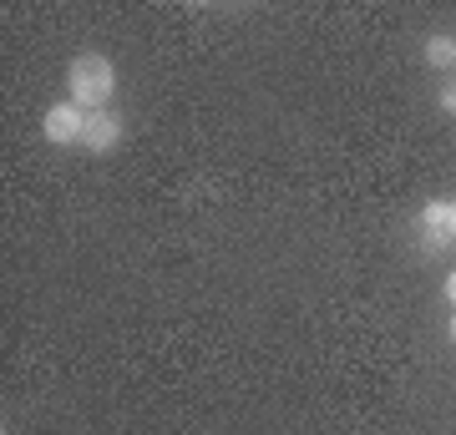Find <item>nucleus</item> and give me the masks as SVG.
<instances>
[{
	"label": "nucleus",
	"instance_id": "nucleus-1",
	"mask_svg": "<svg viewBox=\"0 0 456 435\" xmlns=\"http://www.w3.org/2000/svg\"><path fill=\"white\" fill-rule=\"evenodd\" d=\"M66 92H71V101L82 112H107V101L117 92V66L107 56H97V51H86V56H77L66 66Z\"/></svg>",
	"mask_w": 456,
	"mask_h": 435
},
{
	"label": "nucleus",
	"instance_id": "nucleus-2",
	"mask_svg": "<svg viewBox=\"0 0 456 435\" xmlns=\"http://www.w3.org/2000/svg\"><path fill=\"white\" fill-rule=\"evenodd\" d=\"M86 117L77 101H56L46 117H41V132H46L51 147H82V132H86Z\"/></svg>",
	"mask_w": 456,
	"mask_h": 435
},
{
	"label": "nucleus",
	"instance_id": "nucleus-3",
	"mask_svg": "<svg viewBox=\"0 0 456 435\" xmlns=\"http://www.w3.org/2000/svg\"><path fill=\"white\" fill-rule=\"evenodd\" d=\"M421 243H426V254H441L446 243H456V208L452 203H426L421 208Z\"/></svg>",
	"mask_w": 456,
	"mask_h": 435
},
{
	"label": "nucleus",
	"instance_id": "nucleus-4",
	"mask_svg": "<svg viewBox=\"0 0 456 435\" xmlns=\"http://www.w3.org/2000/svg\"><path fill=\"white\" fill-rule=\"evenodd\" d=\"M117 142H122V117H112V112H92V117H86L82 147L92 152V157H107V152H117Z\"/></svg>",
	"mask_w": 456,
	"mask_h": 435
},
{
	"label": "nucleus",
	"instance_id": "nucleus-5",
	"mask_svg": "<svg viewBox=\"0 0 456 435\" xmlns=\"http://www.w3.org/2000/svg\"><path fill=\"white\" fill-rule=\"evenodd\" d=\"M421 56H426V66H431V71H452V66H456V41L446 31H436L431 41H426Z\"/></svg>",
	"mask_w": 456,
	"mask_h": 435
},
{
	"label": "nucleus",
	"instance_id": "nucleus-6",
	"mask_svg": "<svg viewBox=\"0 0 456 435\" xmlns=\"http://www.w3.org/2000/svg\"><path fill=\"white\" fill-rule=\"evenodd\" d=\"M441 107H446V112H456V81H446V86H441Z\"/></svg>",
	"mask_w": 456,
	"mask_h": 435
},
{
	"label": "nucleus",
	"instance_id": "nucleus-7",
	"mask_svg": "<svg viewBox=\"0 0 456 435\" xmlns=\"http://www.w3.org/2000/svg\"><path fill=\"white\" fill-rule=\"evenodd\" d=\"M446 304L456 309V269H452V274H446Z\"/></svg>",
	"mask_w": 456,
	"mask_h": 435
},
{
	"label": "nucleus",
	"instance_id": "nucleus-8",
	"mask_svg": "<svg viewBox=\"0 0 456 435\" xmlns=\"http://www.w3.org/2000/svg\"><path fill=\"white\" fill-rule=\"evenodd\" d=\"M446 334H452V344H456V314H452V324H446Z\"/></svg>",
	"mask_w": 456,
	"mask_h": 435
},
{
	"label": "nucleus",
	"instance_id": "nucleus-9",
	"mask_svg": "<svg viewBox=\"0 0 456 435\" xmlns=\"http://www.w3.org/2000/svg\"><path fill=\"white\" fill-rule=\"evenodd\" d=\"M452 208H456V203H452Z\"/></svg>",
	"mask_w": 456,
	"mask_h": 435
}]
</instances>
